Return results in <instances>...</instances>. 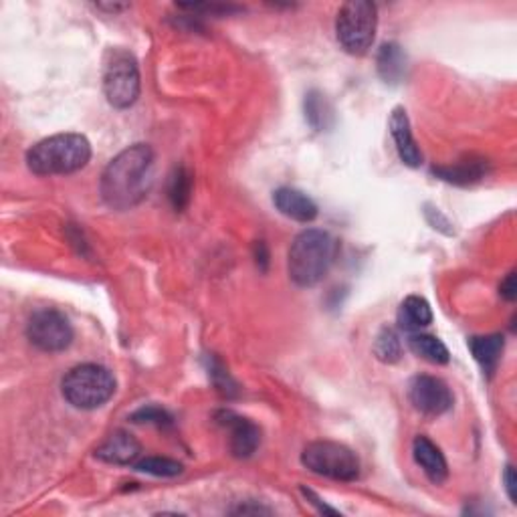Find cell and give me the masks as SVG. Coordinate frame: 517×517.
<instances>
[{"label":"cell","mask_w":517,"mask_h":517,"mask_svg":"<svg viewBox=\"0 0 517 517\" xmlns=\"http://www.w3.org/2000/svg\"><path fill=\"white\" fill-rule=\"evenodd\" d=\"M502 297L507 301H515L517 297V286H515V271H512L507 277L502 281V287H499Z\"/></svg>","instance_id":"obj_25"},{"label":"cell","mask_w":517,"mask_h":517,"mask_svg":"<svg viewBox=\"0 0 517 517\" xmlns=\"http://www.w3.org/2000/svg\"><path fill=\"white\" fill-rule=\"evenodd\" d=\"M399 324L407 332H415L433 324V309L428 301L418 296H409L399 309Z\"/></svg>","instance_id":"obj_17"},{"label":"cell","mask_w":517,"mask_h":517,"mask_svg":"<svg viewBox=\"0 0 517 517\" xmlns=\"http://www.w3.org/2000/svg\"><path fill=\"white\" fill-rule=\"evenodd\" d=\"M273 204L283 217L297 222H312L317 217V204L296 188L283 186L273 193Z\"/></svg>","instance_id":"obj_14"},{"label":"cell","mask_w":517,"mask_h":517,"mask_svg":"<svg viewBox=\"0 0 517 517\" xmlns=\"http://www.w3.org/2000/svg\"><path fill=\"white\" fill-rule=\"evenodd\" d=\"M91 144L81 134H57L45 137L27 152V166L37 176L73 174L88 166Z\"/></svg>","instance_id":"obj_3"},{"label":"cell","mask_w":517,"mask_h":517,"mask_svg":"<svg viewBox=\"0 0 517 517\" xmlns=\"http://www.w3.org/2000/svg\"><path fill=\"white\" fill-rule=\"evenodd\" d=\"M61 392L73 409L96 410L114 396L116 378L99 364H80L63 378Z\"/></svg>","instance_id":"obj_4"},{"label":"cell","mask_w":517,"mask_h":517,"mask_svg":"<svg viewBox=\"0 0 517 517\" xmlns=\"http://www.w3.org/2000/svg\"><path fill=\"white\" fill-rule=\"evenodd\" d=\"M503 484H505V491H507V495H510L512 499V503H517V481H515V471L512 465H507L505 467V473H503Z\"/></svg>","instance_id":"obj_26"},{"label":"cell","mask_w":517,"mask_h":517,"mask_svg":"<svg viewBox=\"0 0 517 517\" xmlns=\"http://www.w3.org/2000/svg\"><path fill=\"white\" fill-rule=\"evenodd\" d=\"M338 255V240L322 229L299 232L287 255L289 279L297 287H314L320 283Z\"/></svg>","instance_id":"obj_2"},{"label":"cell","mask_w":517,"mask_h":517,"mask_svg":"<svg viewBox=\"0 0 517 517\" xmlns=\"http://www.w3.org/2000/svg\"><path fill=\"white\" fill-rule=\"evenodd\" d=\"M255 261H257V267L261 271H267V265H269V253H267V247L263 240H257L255 243Z\"/></svg>","instance_id":"obj_27"},{"label":"cell","mask_w":517,"mask_h":517,"mask_svg":"<svg viewBox=\"0 0 517 517\" xmlns=\"http://www.w3.org/2000/svg\"><path fill=\"white\" fill-rule=\"evenodd\" d=\"M301 491H304V495H306V497L309 499V502H312V503H314V505L317 507V510H320V513H330V515H340L338 512H335V510H332V507H330V505H325V503L322 502V499H320V497H317V495L314 494V491H309V489H301Z\"/></svg>","instance_id":"obj_28"},{"label":"cell","mask_w":517,"mask_h":517,"mask_svg":"<svg viewBox=\"0 0 517 517\" xmlns=\"http://www.w3.org/2000/svg\"><path fill=\"white\" fill-rule=\"evenodd\" d=\"M412 455L418 467L425 473L427 479L435 485H443L449 477V465H446L445 455L441 449L430 441L428 437H417L412 443Z\"/></svg>","instance_id":"obj_13"},{"label":"cell","mask_w":517,"mask_h":517,"mask_svg":"<svg viewBox=\"0 0 517 517\" xmlns=\"http://www.w3.org/2000/svg\"><path fill=\"white\" fill-rule=\"evenodd\" d=\"M129 418H132L134 422H148V425H156V427L172 425V417L166 410L158 409V407H144L140 410H136Z\"/></svg>","instance_id":"obj_24"},{"label":"cell","mask_w":517,"mask_h":517,"mask_svg":"<svg viewBox=\"0 0 517 517\" xmlns=\"http://www.w3.org/2000/svg\"><path fill=\"white\" fill-rule=\"evenodd\" d=\"M232 513H269V510H263V507H239Z\"/></svg>","instance_id":"obj_29"},{"label":"cell","mask_w":517,"mask_h":517,"mask_svg":"<svg viewBox=\"0 0 517 517\" xmlns=\"http://www.w3.org/2000/svg\"><path fill=\"white\" fill-rule=\"evenodd\" d=\"M134 469L140 473H148V475L154 477H176L184 471L183 463L166 459V456H146V459L134 463Z\"/></svg>","instance_id":"obj_22"},{"label":"cell","mask_w":517,"mask_h":517,"mask_svg":"<svg viewBox=\"0 0 517 517\" xmlns=\"http://www.w3.org/2000/svg\"><path fill=\"white\" fill-rule=\"evenodd\" d=\"M27 338L37 350L57 354L71 346L73 327L57 309H39L27 324Z\"/></svg>","instance_id":"obj_8"},{"label":"cell","mask_w":517,"mask_h":517,"mask_svg":"<svg viewBox=\"0 0 517 517\" xmlns=\"http://www.w3.org/2000/svg\"><path fill=\"white\" fill-rule=\"evenodd\" d=\"M156 154L148 144H134L119 152L101 174V198L109 209L129 211L148 196L154 183Z\"/></svg>","instance_id":"obj_1"},{"label":"cell","mask_w":517,"mask_h":517,"mask_svg":"<svg viewBox=\"0 0 517 517\" xmlns=\"http://www.w3.org/2000/svg\"><path fill=\"white\" fill-rule=\"evenodd\" d=\"M374 354L384 364H396L402 356V343L392 327H384L374 342Z\"/></svg>","instance_id":"obj_21"},{"label":"cell","mask_w":517,"mask_h":517,"mask_svg":"<svg viewBox=\"0 0 517 517\" xmlns=\"http://www.w3.org/2000/svg\"><path fill=\"white\" fill-rule=\"evenodd\" d=\"M503 335L499 334H491V335H481V338H473L469 342V348L473 352V356L484 368V372H487V376H494V372L499 366V360H502L503 354Z\"/></svg>","instance_id":"obj_16"},{"label":"cell","mask_w":517,"mask_h":517,"mask_svg":"<svg viewBox=\"0 0 517 517\" xmlns=\"http://www.w3.org/2000/svg\"><path fill=\"white\" fill-rule=\"evenodd\" d=\"M140 455V441L127 430H114L96 449L98 459L109 465H134Z\"/></svg>","instance_id":"obj_11"},{"label":"cell","mask_w":517,"mask_h":517,"mask_svg":"<svg viewBox=\"0 0 517 517\" xmlns=\"http://www.w3.org/2000/svg\"><path fill=\"white\" fill-rule=\"evenodd\" d=\"M103 93L116 109H127L140 98V67L126 49H109L103 63Z\"/></svg>","instance_id":"obj_5"},{"label":"cell","mask_w":517,"mask_h":517,"mask_svg":"<svg viewBox=\"0 0 517 517\" xmlns=\"http://www.w3.org/2000/svg\"><path fill=\"white\" fill-rule=\"evenodd\" d=\"M191 194H193V174L184 166L174 168L168 183V198L172 206H174V211L183 212L188 202H191Z\"/></svg>","instance_id":"obj_20"},{"label":"cell","mask_w":517,"mask_h":517,"mask_svg":"<svg viewBox=\"0 0 517 517\" xmlns=\"http://www.w3.org/2000/svg\"><path fill=\"white\" fill-rule=\"evenodd\" d=\"M378 27L376 5L368 0H352L342 5L335 19V37L350 55H366L372 47Z\"/></svg>","instance_id":"obj_6"},{"label":"cell","mask_w":517,"mask_h":517,"mask_svg":"<svg viewBox=\"0 0 517 517\" xmlns=\"http://www.w3.org/2000/svg\"><path fill=\"white\" fill-rule=\"evenodd\" d=\"M129 5H98V8L101 11H109V13H118V11H126Z\"/></svg>","instance_id":"obj_30"},{"label":"cell","mask_w":517,"mask_h":517,"mask_svg":"<svg viewBox=\"0 0 517 517\" xmlns=\"http://www.w3.org/2000/svg\"><path fill=\"white\" fill-rule=\"evenodd\" d=\"M409 348L422 360L430 362V364H446L451 358L445 343L438 338H435V335H428V334H410Z\"/></svg>","instance_id":"obj_19"},{"label":"cell","mask_w":517,"mask_h":517,"mask_svg":"<svg viewBox=\"0 0 517 517\" xmlns=\"http://www.w3.org/2000/svg\"><path fill=\"white\" fill-rule=\"evenodd\" d=\"M301 463L315 475L334 481H356L360 477V461L356 453L342 443H309L301 453Z\"/></svg>","instance_id":"obj_7"},{"label":"cell","mask_w":517,"mask_h":517,"mask_svg":"<svg viewBox=\"0 0 517 517\" xmlns=\"http://www.w3.org/2000/svg\"><path fill=\"white\" fill-rule=\"evenodd\" d=\"M222 427L230 430V451L237 459H249L261 445V428L253 420L239 417L230 410H222L217 415Z\"/></svg>","instance_id":"obj_10"},{"label":"cell","mask_w":517,"mask_h":517,"mask_svg":"<svg viewBox=\"0 0 517 517\" xmlns=\"http://www.w3.org/2000/svg\"><path fill=\"white\" fill-rule=\"evenodd\" d=\"M404 71H407V55L396 42H386L378 53V73L386 83H400Z\"/></svg>","instance_id":"obj_18"},{"label":"cell","mask_w":517,"mask_h":517,"mask_svg":"<svg viewBox=\"0 0 517 517\" xmlns=\"http://www.w3.org/2000/svg\"><path fill=\"white\" fill-rule=\"evenodd\" d=\"M409 400L427 417H441L453 407V392L441 378L415 376L409 384Z\"/></svg>","instance_id":"obj_9"},{"label":"cell","mask_w":517,"mask_h":517,"mask_svg":"<svg viewBox=\"0 0 517 517\" xmlns=\"http://www.w3.org/2000/svg\"><path fill=\"white\" fill-rule=\"evenodd\" d=\"M306 118L317 132L327 127V118H332V109H327V103L322 93L312 91L306 98Z\"/></svg>","instance_id":"obj_23"},{"label":"cell","mask_w":517,"mask_h":517,"mask_svg":"<svg viewBox=\"0 0 517 517\" xmlns=\"http://www.w3.org/2000/svg\"><path fill=\"white\" fill-rule=\"evenodd\" d=\"M433 172H435V176L445 180V183L467 186L473 183H479V180H484L487 176L489 162L484 158H469V160L455 162L453 166L435 168Z\"/></svg>","instance_id":"obj_15"},{"label":"cell","mask_w":517,"mask_h":517,"mask_svg":"<svg viewBox=\"0 0 517 517\" xmlns=\"http://www.w3.org/2000/svg\"><path fill=\"white\" fill-rule=\"evenodd\" d=\"M390 134H392V140L396 144V152H399L402 164H407V166H410V168H418L422 164V152L417 146L415 136H412L410 119H409L407 109L404 108L392 109Z\"/></svg>","instance_id":"obj_12"}]
</instances>
